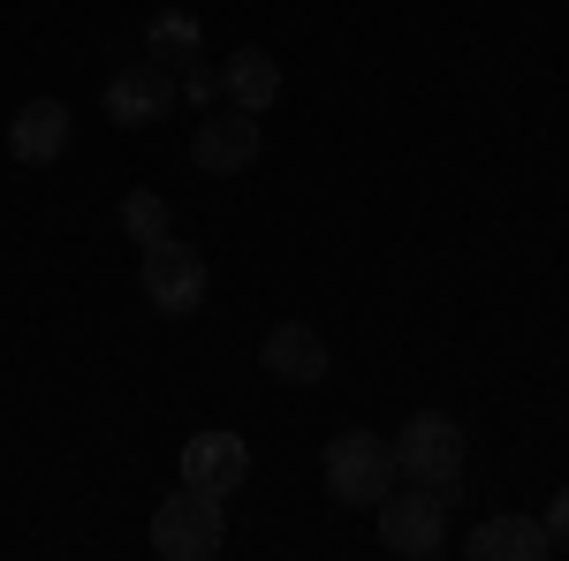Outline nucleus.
Masks as SVG:
<instances>
[{
  "label": "nucleus",
  "mask_w": 569,
  "mask_h": 561,
  "mask_svg": "<svg viewBox=\"0 0 569 561\" xmlns=\"http://www.w3.org/2000/svg\"><path fill=\"white\" fill-rule=\"evenodd\" d=\"M182 99H190V107H213L220 99V69L213 61H198V53L182 61Z\"/></svg>",
  "instance_id": "nucleus-15"
},
{
  "label": "nucleus",
  "mask_w": 569,
  "mask_h": 561,
  "mask_svg": "<svg viewBox=\"0 0 569 561\" xmlns=\"http://www.w3.org/2000/svg\"><path fill=\"white\" fill-rule=\"evenodd\" d=\"M259 152H266L259 114H243V107L206 114V122H198V137H190V168H206V174H243Z\"/></svg>",
  "instance_id": "nucleus-7"
},
{
  "label": "nucleus",
  "mask_w": 569,
  "mask_h": 561,
  "mask_svg": "<svg viewBox=\"0 0 569 561\" xmlns=\"http://www.w3.org/2000/svg\"><path fill=\"white\" fill-rule=\"evenodd\" d=\"M176 99H182L176 69L137 61V69H114V84H107V122H114V130H160V122L176 114Z\"/></svg>",
  "instance_id": "nucleus-6"
},
{
  "label": "nucleus",
  "mask_w": 569,
  "mask_h": 561,
  "mask_svg": "<svg viewBox=\"0 0 569 561\" xmlns=\"http://www.w3.org/2000/svg\"><path fill=\"white\" fill-rule=\"evenodd\" d=\"M251 478V448H243V432H198V440H182V485H206V493H236Z\"/></svg>",
  "instance_id": "nucleus-8"
},
{
  "label": "nucleus",
  "mask_w": 569,
  "mask_h": 561,
  "mask_svg": "<svg viewBox=\"0 0 569 561\" xmlns=\"http://www.w3.org/2000/svg\"><path fill=\"white\" fill-rule=\"evenodd\" d=\"M319 478H327V493L342 501V509H380L395 493V440L380 432H335L327 448H319Z\"/></svg>",
  "instance_id": "nucleus-2"
},
{
  "label": "nucleus",
  "mask_w": 569,
  "mask_h": 561,
  "mask_svg": "<svg viewBox=\"0 0 569 561\" xmlns=\"http://www.w3.org/2000/svg\"><path fill=\"white\" fill-rule=\"evenodd\" d=\"M8 152H16L23 168H53V160L69 152V107H61V99H23L16 122H8Z\"/></svg>",
  "instance_id": "nucleus-10"
},
{
  "label": "nucleus",
  "mask_w": 569,
  "mask_h": 561,
  "mask_svg": "<svg viewBox=\"0 0 569 561\" xmlns=\"http://www.w3.org/2000/svg\"><path fill=\"white\" fill-rule=\"evenodd\" d=\"M122 228H130L137 251H144V243H160V236H176V220H168V198H160V190H130V198H122Z\"/></svg>",
  "instance_id": "nucleus-14"
},
{
  "label": "nucleus",
  "mask_w": 569,
  "mask_h": 561,
  "mask_svg": "<svg viewBox=\"0 0 569 561\" xmlns=\"http://www.w3.org/2000/svg\"><path fill=\"white\" fill-rule=\"evenodd\" d=\"M259 364L281 380V388H319L335 357H327V342H319V327H305V319H281V327L266 334Z\"/></svg>",
  "instance_id": "nucleus-9"
},
{
  "label": "nucleus",
  "mask_w": 569,
  "mask_h": 561,
  "mask_svg": "<svg viewBox=\"0 0 569 561\" xmlns=\"http://www.w3.org/2000/svg\"><path fill=\"white\" fill-rule=\"evenodd\" d=\"M372 517H380V547H388V554L433 561L440 547H448V509H440L426 485H402V493H388Z\"/></svg>",
  "instance_id": "nucleus-5"
},
{
  "label": "nucleus",
  "mask_w": 569,
  "mask_h": 561,
  "mask_svg": "<svg viewBox=\"0 0 569 561\" xmlns=\"http://www.w3.org/2000/svg\"><path fill=\"white\" fill-rule=\"evenodd\" d=\"M547 554H555L547 523L517 517V509H501V517H486L479 531H471V561H547Z\"/></svg>",
  "instance_id": "nucleus-12"
},
{
  "label": "nucleus",
  "mask_w": 569,
  "mask_h": 561,
  "mask_svg": "<svg viewBox=\"0 0 569 561\" xmlns=\"http://www.w3.org/2000/svg\"><path fill=\"white\" fill-rule=\"evenodd\" d=\"M463 425L456 418H440V410H418L410 425L395 432V471L410 478V485H426L440 509H456L463 501Z\"/></svg>",
  "instance_id": "nucleus-1"
},
{
  "label": "nucleus",
  "mask_w": 569,
  "mask_h": 561,
  "mask_svg": "<svg viewBox=\"0 0 569 561\" xmlns=\"http://www.w3.org/2000/svg\"><path fill=\"white\" fill-rule=\"evenodd\" d=\"M220 547H228V509H220V493H206V485H176V493L152 509V554L213 561Z\"/></svg>",
  "instance_id": "nucleus-3"
},
{
  "label": "nucleus",
  "mask_w": 569,
  "mask_h": 561,
  "mask_svg": "<svg viewBox=\"0 0 569 561\" xmlns=\"http://www.w3.org/2000/svg\"><path fill=\"white\" fill-rule=\"evenodd\" d=\"M220 99L243 107V114H266V107L281 99V61H273L266 46H236V53L220 61Z\"/></svg>",
  "instance_id": "nucleus-11"
},
{
  "label": "nucleus",
  "mask_w": 569,
  "mask_h": 561,
  "mask_svg": "<svg viewBox=\"0 0 569 561\" xmlns=\"http://www.w3.org/2000/svg\"><path fill=\"white\" fill-rule=\"evenodd\" d=\"M206 39V23L190 16V8H160L152 23H144V61H160V69H182L190 53Z\"/></svg>",
  "instance_id": "nucleus-13"
},
{
  "label": "nucleus",
  "mask_w": 569,
  "mask_h": 561,
  "mask_svg": "<svg viewBox=\"0 0 569 561\" xmlns=\"http://www.w3.org/2000/svg\"><path fill=\"white\" fill-rule=\"evenodd\" d=\"M137 281H144V303H152L160 319H190V311L206 303V259H198V243H182V236L144 243Z\"/></svg>",
  "instance_id": "nucleus-4"
},
{
  "label": "nucleus",
  "mask_w": 569,
  "mask_h": 561,
  "mask_svg": "<svg viewBox=\"0 0 569 561\" xmlns=\"http://www.w3.org/2000/svg\"><path fill=\"white\" fill-rule=\"evenodd\" d=\"M539 523H547V539H555V547H569V485L547 501V517H539Z\"/></svg>",
  "instance_id": "nucleus-16"
}]
</instances>
